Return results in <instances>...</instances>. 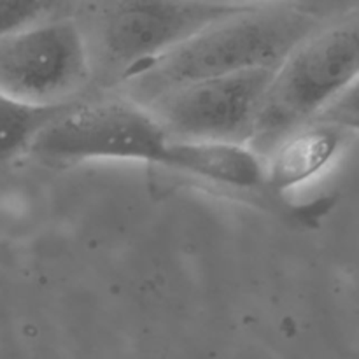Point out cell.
Masks as SVG:
<instances>
[{
  "instance_id": "obj_1",
  "label": "cell",
  "mask_w": 359,
  "mask_h": 359,
  "mask_svg": "<svg viewBox=\"0 0 359 359\" xmlns=\"http://www.w3.org/2000/svg\"><path fill=\"white\" fill-rule=\"evenodd\" d=\"M321 25L318 14L300 7L255 6L130 69L121 76L125 90L130 100L146 105L193 81L277 67Z\"/></svg>"
},
{
  "instance_id": "obj_2",
  "label": "cell",
  "mask_w": 359,
  "mask_h": 359,
  "mask_svg": "<svg viewBox=\"0 0 359 359\" xmlns=\"http://www.w3.org/2000/svg\"><path fill=\"white\" fill-rule=\"evenodd\" d=\"M359 76V16L321 25L279 63L251 146L265 154L277 140L318 118Z\"/></svg>"
},
{
  "instance_id": "obj_3",
  "label": "cell",
  "mask_w": 359,
  "mask_h": 359,
  "mask_svg": "<svg viewBox=\"0 0 359 359\" xmlns=\"http://www.w3.org/2000/svg\"><path fill=\"white\" fill-rule=\"evenodd\" d=\"M174 137L133 100L70 104L32 142L28 153L49 163L133 161L161 167Z\"/></svg>"
},
{
  "instance_id": "obj_4",
  "label": "cell",
  "mask_w": 359,
  "mask_h": 359,
  "mask_svg": "<svg viewBox=\"0 0 359 359\" xmlns=\"http://www.w3.org/2000/svg\"><path fill=\"white\" fill-rule=\"evenodd\" d=\"M277 67H252L193 81L160 95L146 107L177 139L249 144Z\"/></svg>"
},
{
  "instance_id": "obj_5",
  "label": "cell",
  "mask_w": 359,
  "mask_h": 359,
  "mask_svg": "<svg viewBox=\"0 0 359 359\" xmlns=\"http://www.w3.org/2000/svg\"><path fill=\"white\" fill-rule=\"evenodd\" d=\"M90 65L84 37L69 20H46L0 35V90L32 105H63Z\"/></svg>"
},
{
  "instance_id": "obj_6",
  "label": "cell",
  "mask_w": 359,
  "mask_h": 359,
  "mask_svg": "<svg viewBox=\"0 0 359 359\" xmlns=\"http://www.w3.org/2000/svg\"><path fill=\"white\" fill-rule=\"evenodd\" d=\"M255 6L216 0H118L104 27L105 53L125 74Z\"/></svg>"
},
{
  "instance_id": "obj_7",
  "label": "cell",
  "mask_w": 359,
  "mask_h": 359,
  "mask_svg": "<svg viewBox=\"0 0 359 359\" xmlns=\"http://www.w3.org/2000/svg\"><path fill=\"white\" fill-rule=\"evenodd\" d=\"M346 130L337 123L312 119L280 137L263 154L270 188L287 196L323 174L339 154Z\"/></svg>"
},
{
  "instance_id": "obj_8",
  "label": "cell",
  "mask_w": 359,
  "mask_h": 359,
  "mask_svg": "<svg viewBox=\"0 0 359 359\" xmlns=\"http://www.w3.org/2000/svg\"><path fill=\"white\" fill-rule=\"evenodd\" d=\"M69 105L25 104L0 90V161L27 153L35 137Z\"/></svg>"
},
{
  "instance_id": "obj_9",
  "label": "cell",
  "mask_w": 359,
  "mask_h": 359,
  "mask_svg": "<svg viewBox=\"0 0 359 359\" xmlns=\"http://www.w3.org/2000/svg\"><path fill=\"white\" fill-rule=\"evenodd\" d=\"M56 0H0V35L48 20Z\"/></svg>"
},
{
  "instance_id": "obj_10",
  "label": "cell",
  "mask_w": 359,
  "mask_h": 359,
  "mask_svg": "<svg viewBox=\"0 0 359 359\" xmlns=\"http://www.w3.org/2000/svg\"><path fill=\"white\" fill-rule=\"evenodd\" d=\"M316 119H325L359 132V76Z\"/></svg>"
}]
</instances>
